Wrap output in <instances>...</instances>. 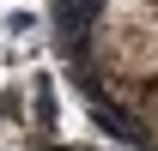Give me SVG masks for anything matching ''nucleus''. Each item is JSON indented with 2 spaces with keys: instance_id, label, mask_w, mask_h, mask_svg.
Instances as JSON below:
<instances>
[{
  "instance_id": "nucleus-1",
  "label": "nucleus",
  "mask_w": 158,
  "mask_h": 151,
  "mask_svg": "<svg viewBox=\"0 0 158 151\" xmlns=\"http://www.w3.org/2000/svg\"><path fill=\"white\" fill-rule=\"evenodd\" d=\"M91 67L128 97L158 79V0H103L91 24Z\"/></svg>"
},
{
  "instance_id": "nucleus-2",
  "label": "nucleus",
  "mask_w": 158,
  "mask_h": 151,
  "mask_svg": "<svg viewBox=\"0 0 158 151\" xmlns=\"http://www.w3.org/2000/svg\"><path fill=\"white\" fill-rule=\"evenodd\" d=\"M128 109H134V121H140V133L158 145V79H146L134 97H128Z\"/></svg>"
}]
</instances>
